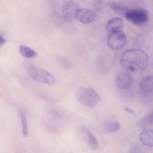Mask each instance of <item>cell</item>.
<instances>
[{"instance_id":"6da1fadb","label":"cell","mask_w":153,"mask_h":153,"mask_svg":"<svg viewBox=\"0 0 153 153\" xmlns=\"http://www.w3.org/2000/svg\"><path fill=\"white\" fill-rule=\"evenodd\" d=\"M149 57L143 51L138 49H130L122 54L120 62L125 69L133 72L145 70L149 63Z\"/></svg>"},{"instance_id":"7a4b0ae2","label":"cell","mask_w":153,"mask_h":153,"mask_svg":"<svg viewBox=\"0 0 153 153\" xmlns=\"http://www.w3.org/2000/svg\"><path fill=\"white\" fill-rule=\"evenodd\" d=\"M76 97L80 103L91 108L94 107L101 99L94 89L83 87H80L78 89Z\"/></svg>"},{"instance_id":"3957f363","label":"cell","mask_w":153,"mask_h":153,"mask_svg":"<svg viewBox=\"0 0 153 153\" xmlns=\"http://www.w3.org/2000/svg\"><path fill=\"white\" fill-rule=\"evenodd\" d=\"M124 16L128 21L136 25L145 24L149 19L148 12L145 9L140 8L128 9Z\"/></svg>"},{"instance_id":"277c9868","label":"cell","mask_w":153,"mask_h":153,"mask_svg":"<svg viewBox=\"0 0 153 153\" xmlns=\"http://www.w3.org/2000/svg\"><path fill=\"white\" fill-rule=\"evenodd\" d=\"M126 41V37L122 31L109 33L107 39L108 46L114 50L122 48L125 45Z\"/></svg>"},{"instance_id":"5b68a950","label":"cell","mask_w":153,"mask_h":153,"mask_svg":"<svg viewBox=\"0 0 153 153\" xmlns=\"http://www.w3.org/2000/svg\"><path fill=\"white\" fill-rule=\"evenodd\" d=\"M79 8V4L76 1H65L63 3L62 8V15L64 20L66 22L73 21L75 19V12Z\"/></svg>"},{"instance_id":"8992f818","label":"cell","mask_w":153,"mask_h":153,"mask_svg":"<svg viewBox=\"0 0 153 153\" xmlns=\"http://www.w3.org/2000/svg\"><path fill=\"white\" fill-rule=\"evenodd\" d=\"M97 17L96 13L91 10L78 9L75 13V18L81 23L87 24L95 21Z\"/></svg>"},{"instance_id":"52a82bcc","label":"cell","mask_w":153,"mask_h":153,"mask_svg":"<svg viewBox=\"0 0 153 153\" xmlns=\"http://www.w3.org/2000/svg\"><path fill=\"white\" fill-rule=\"evenodd\" d=\"M133 83V79L131 75L128 72H121L117 75L116 83L117 86L122 89L130 88Z\"/></svg>"},{"instance_id":"ba28073f","label":"cell","mask_w":153,"mask_h":153,"mask_svg":"<svg viewBox=\"0 0 153 153\" xmlns=\"http://www.w3.org/2000/svg\"><path fill=\"white\" fill-rule=\"evenodd\" d=\"M123 26L122 19L119 17L113 18L107 23L106 29L109 33L119 31H122Z\"/></svg>"},{"instance_id":"9c48e42d","label":"cell","mask_w":153,"mask_h":153,"mask_svg":"<svg viewBox=\"0 0 153 153\" xmlns=\"http://www.w3.org/2000/svg\"><path fill=\"white\" fill-rule=\"evenodd\" d=\"M139 138L144 145L153 147V129L145 128L140 133Z\"/></svg>"},{"instance_id":"30bf717a","label":"cell","mask_w":153,"mask_h":153,"mask_svg":"<svg viewBox=\"0 0 153 153\" xmlns=\"http://www.w3.org/2000/svg\"><path fill=\"white\" fill-rule=\"evenodd\" d=\"M139 88L141 91L145 93L153 91V75L146 76L143 78L139 83Z\"/></svg>"},{"instance_id":"8fae6325","label":"cell","mask_w":153,"mask_h":153,"mask_svg":"<svg viewBox=\"0 0 153 153\" xmlns=\"http://www.w3.org/2000/svg\"><path fill=\"white\" fill-rule=\"evenodd\" d=\"M81 129L85 139L90 148L94 150L97 149L99 145L95 136L87 128L82 127Z\"/></svg>"},{"instance_id":"7c38bea8","label":"cell","mask_w":153,"mask_h":153,"mask_svg":"<svg viewBox=\"0 0 153 153\" xmlns=\"http://www.w3.org/2000/svg\"><path fill=\"white\" fill-rule=\"evenodd\" d=\"M25 68L29 76L35 81L40 82H44L40 73L37 68L33 64L27 62L25 64Z\"/></svg>"},{"instance_id":"4fadbf2b","label":"cell","mask_w":153,"mask_h":153,"mask_svg":"<svg viewBox=\"0 0 153 153\" xmlns=\"http://www.w3.org/2000/svg\"><path fill=\"white\" fill-rule=\"evenodd\" d=\"M20 53L23 57L28 58H33L37 55V53L33 50L25 45H21L19 47Z\"/></svg>"},{"instance_id":"5bb4252c","label":"cell","mask_w":153,"mask_h":153,"mask_svg":"<svg viewBox=\"0 0 153 153\" xmlns=\"http://www.w3.org/2000/svg\"><path fill=\"white\" fill-rule=\"evenodd\" d=\"M39 72L44 82L50 85H53L55 84L56 79L50 73L43 69H40Z\"/></svg>"},{"instance_id":"9a60e30c","label":"cell","mask_w":153,"mask_h":153,"mask_svg":"<svg viewBox=\"0 0 153 153\" xmlns=\"http://www.w3.org/2000/svg\"><path fill=\"white\" fill-rule=\"evenodd\" d=\"M121 125L118 121H109L106 122L105 124L104 128L105 131L109 133H112L119 130Z\"/></svg>"},{"instance_id":"2e32d148","label":"cell","mask_w":153,"mask_h":153,"mask_svg":"<svg viewBox=\"0 0 153 153\" xmlns=\"http://www.w3.org/2000/svg\"><path fill=\"white\" fill-rule=\"evenodd\" d=\"M109 6L110 7L116 12L124 15L128 10L123 5L116 2L110 3Z\"/></svg>"},{"instance_id":"e0dca14e","label":"cell","mask_w":153,"mask_h":153,"mask_svg":"<svg viewBox=\"0 0 153 153\" xmlns=\"http://www.w3.org/2000/svg\"><path fill=\"white\" fill-rule=\"evenodd\" d=\"M20 119L23 127V134L25 137H27L28 134L27 123V117L24 111L21 110L20 111Z\"/></svg>"},{"instance_id":"ac0fdd59","label":"cell","mask_w":153,"mask_h":153,"mask_svg":"<svg viewBox=\"0 0 153 153\" xmlns=\"http://www.w3.org/2000/svg\"><path fill=\"white\" fill-rule=\"evenodd\" d=\"M143 123L146 125L153 124V111L150 112L142 120Z\"/></svg>"},{"instance_id":"d6986e66","label":"cell","mask_w":153,"mask_h":153,"mask_svg":"<svg viewBox=\"0 0 153 153\" xmlns=\"http://www.w3.org/2000/svg\"><path fill=\"white\" fill-rule=\"evenodd\" d=\"M102 4V2H100V1H98V2L96 3L95 4V8L96 10H100L101 8L100 7H102V5H101Z\"/></svg>"},{"instance_id":"ffe728a7","label":"cell","mask_w":153,"mask_h":153,"mask_svg":"<svg viewBox=\"0 0 153 153\" xmlns=\"http://www.w3.org/2000/svg\"><path fill=\"white\" fill-rule=\"evenodd\" d=\"M6 42V40L4 38L1 36H0V45H3Z\"/></svg>"},{"instance_id":"44dd1931","label":"cell","mask_w":153,"mask_h":153,"mask_svg":"<svg viewBox=\"0 0 153 153\" xmlns=\"http://www.w3.org/2000/svg\"><path fill=\"white\" fill-rule=\"evenodd\" d=\"M125 110L126 111L128 112L129 113L133 114L134 113V111L128 107H126L125 108Z\"/></svg>"}]
</instances>
